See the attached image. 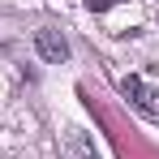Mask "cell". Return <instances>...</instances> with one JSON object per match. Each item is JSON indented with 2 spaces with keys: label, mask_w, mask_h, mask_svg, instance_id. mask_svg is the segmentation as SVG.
<instances>
[{
  "label": "cell",
  "mask_w": 159,
  "mask_h": 159,
  "mask_svg": "<svg viewBox=\"0 0 159 159\" xmlns=\"http://www.w3.org/2000/svg\"><path fill=\"white\" fill-rule=\"evenodd\" d=\"M120 90H125V99H129L142 116H159V90H151L142 78H133V73H129V78L120 82Z\"/></svg>",
  "instance_id": "obj_1"
},
{
  "label": "cell",
  "mask_w": 159,
  "mask_h": 159,
  "mask_svg": "<svg viewBox=\"0 0 159 159\" xmlns=\"http://www.w3.org/2000/svg\"><path fill=\"white\" fill-rule=\"evenodd\" d=\"M34 48H39V56H43L48 65L69 60V43H65V34H60V30H34Z\"/></svg>",
  "instance_id": "obj_2"
},
{
  "label": "cell",
  "mask_w": 159,
  "mask_h": 159,
  "mask_svg": "<svg viewBox=\"0 0 159 159\" xmlns=\"http://www.w3.org/2000/svg\"><path fill=\"white\" fill-rule=\"evenodd\" d=\"M65 159H99V151H95V142L86 138L82 129H65Z\"/></svg>",
  "instance_id": "obj_3"
},
{
  "label": "cell",
  "mask_w": 159,
  "mask_h": 159,
  "mask_svg": "<svg viewBox=\"0 0 159 159\" xmlns=\"http://www.w3.org/2000/svg\"><path fill=\"white\" fill-rule=\"evenodd\" d=\"M86 4H90V13H103V9H112L116 0H86Z\"/></svg>",
  "instance_id": "obj_4"
}]
</instances>
